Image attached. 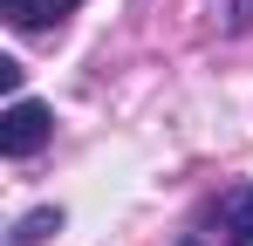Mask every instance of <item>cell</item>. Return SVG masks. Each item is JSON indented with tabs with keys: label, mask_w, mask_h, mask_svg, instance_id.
Segmentation results:
<instances>
[{
	"label": "cell",
	"mask_w": 253,
	"mask_h": 246,
	"mask_svg": "<svg viewBox=\"0 0 253 246\" xmlns=\"http://www.w3.org/2000/svg\"><path fill=\"white\" fill-rule=\"evenodd\" d=\"M48 137H55L48 103H35V96H14V103H7V117H0V151H7V158H35Z\"/></svg>",
	"instance_id": "cell-1"
},
{
	"label": "cell",
	"mask_w": 253,
	"mask_h": 246,
	"mask_svg": "<svg viewBox=\"0 0 253 246\" xmlns=\"http://www.w3.org/2000/svg\"><path fill=\"white\" fill-rule=\"evenodd\" d=\"M219 233L226 246H253V185H233L219 199Z\"/></svg>",
	"instance_id": "cell-2"
},
{
	"label": "cell",
	"mask_w": 253,
	"mask_h": 246,
	"mask_svg": "<svg viewBox=\"0 0 253 246\" xmlns=\"http://www.w3.org/2000/svg\"><path fill=\"white\" fill-rule=\"evenodd\" d=\"M0 7H7V21H14L21 35H35V28H55L62 14H76L83 0H0Z\"/></svg>",
	"instance_id": "cell-3"
},
{
	"label": "cell",
	"mask_w": 253,
	"mask_h": 246,
	"mask_svg": "<svg viewBox=\"0 0 253 246\" xmlns=\"http://www.w3.org/2000/svg\"><path fill=\"white\" fill-rule=\"evenodd\" d=\"M48 233H62V212H55V205H42V212H28V219H21V226L7 233V246H42Z\"/></svg>",
	"instance_id": "cell-4"
},
{
	"label": "cell",
	"mask_w": 253,
	"mask_h": 246,
	"mask_svg": "<svg viewBox=\"0 0 253 246\" xmlns=\"http://www.w3.org/2000/svg\"><path fill=\"white\" fill-rule=\"evenodd\" d=\"M233 28H253V0H233Z\"/></svg>",
	"instance_id": "cell-5"
}]
</instances>
